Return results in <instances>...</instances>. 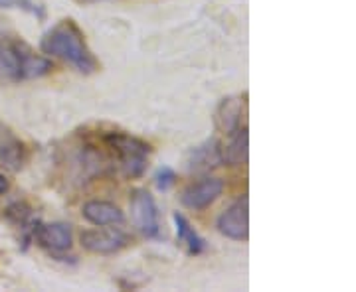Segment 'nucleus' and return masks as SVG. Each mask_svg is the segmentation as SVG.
Wrapping results in <instances>:
<instances>
[{
  "label": "nucleus",
  "mask_w": 356,
  "mask_h": 292,
  "mask_svg": "<svg viewBox=\"0 0 356 292\" xmlns=\"http://www.w3.org/2000/svg\"><path fill=\"white\" fill-rule=\"evenodd\" d=\"M40 48L48 55L62 58L81 74H93L97 69V62L86 46L83 34L72 20H65L56 28H51L40 42Z\"/></svg>",
  "instance_id": "obj_1"
},
{
  "label": "nucleus",
  "mask_w": 356,
  "mask_h": 292,
  "mask_svg": "<svg viewBox=\"0 0 356 292\" xmlns=\"http://www.w3.org/2000/svg\"><path fill=\"white\" fill-rule=\"evenodd\" d=\"M107 144L113 148L119 156V164L123 168V174L129 178H137L147 168V156L151 153V146L143 140L121 135V132H111L107 135Z\"/></svg>",
  "instance_id": "obj_2"
},
{
  "label": "nucleus",
  "mask_w": 356,
  "mask_h": 292,
  "mask_svg": "<svg viewBox=\"0 0 356 292\" xmlns=\"http://www.w3.org/2000/svg\"><path fill=\"white\" fill-rule=\"evenodd\" d=\"M131 216L133 223L147 237H156L161 231V219H159V207L151 196V191L135 190L131 196Z\"/></svg>",
  "instance_id": "obj_3"
},
{
  "label": "nucleus",
  "mask_w": 356,
  "mask_h": 292,
  "mask_svg": "<svg viewBox=\"0 0 356 292\" xmlns=\"http://www.w3.org/2000/svg\"><path fill=\"white\" fill-rule=\"evenodd\" d=\"M218 229L234 241H248L250 237V200L248 196L234 202L218 217Z\"/></svg>",
  "instance_id": "obj_4"
},
{
  "label": "nucleus",
  "mask_w": 356,
  "mask_h": 292,
  "mask_svg": "<svg viewBox=\"0 0 356 292\" xmlns=\"http://www.w3.org/2000/svg\"><path fill=\"white\" fill-rule=\"evenodd\" d=\"M81 245L91 251V253L99 255H113L119 253L121 249H125L129 245V237L119 231V229H91L81 233Z\"/></svg>",
  "instance_id": "obj_5"
},
{
  "label": "nucleus",
  "mask_w": 356,
  "mask_h": 292,
  "mask_svg": "<svg viewBox=\"0 0 356 292\" xmlns=\"http://www.w3.org/2000/svg\"><path fill=\"white\" fill-rule=\"evenodd\" d=\"M224 191V182L220 178H204L196 184H191L182 191L180 200L191 209H204L214 203Z\"/></svg>",
  "instance_id": "obj_6"
},
{
  "label": "nucleus",
  "mask_w": 356,
  "mask_h": 292,
  "mask_svg": "<svg viewBox=\"0 0 356 292\" xmlns=\"http://www.w3.org/2000/svg\"><path fill=\"white\" fill-rule=\"evenodd\" d=\"M186 164L191 172H206L216 166L224 164L222 162V144L218 140H206L204 144L192 148L186 158Z\"/></svg>",
  "instance_id": "obj_7"
},
{
  "label": "nucleus",
  "mask_w": 356,
  "mask_h": 292,
  "mask_svg": "<svg viewBox=\"0 0 356 292\" xmlns=\"http://www.w3.org/2000/svg\"><path fill=\"white\" fill-rule=\"evenodd\" d=\"M81 216L88 219L91 225L107 227V225H119L123 221V212L111 202L91 200L81 207Z\"/></svg>",
  "instance_id": "obj_8"
},
{
  "label": "nucleus",
  "mask_w": 356,
  "mask_h": 292,
  "mask_svg": "<svg viewBox=\"0 0 356 292\" xmlns=\"http://www.w3.org/2000/svg\"><path fill=\"white\" fill-rule=\"evenodd\" d=\"M38 241L51 251H65L72 247V227L67 223H48L38 229Z\"/></svg>",
  "instance_id": "obj_9"
},
{
  "label": "nucleus",
  "mask_w": 356,
  "mask_h": 292,
  "mask_svg": "<svg viewBox=\"0 0 356 292\" xmlns=\"http://www.w3.org/2000/svg\"><path fill=\"white\" fill-rule=\"evenodd\" d=\"M242 111H243V101L240 97H229L220 103L216 113V125L222 132L232 135L234 130L240 128L242 123Z\"/></svg>",
  "instance_id": "obj_10"
},
{
  "label": "nucleus",
  "mask_w": 356,
  "mask_h": 292,
  "mask_svg": "<svg viewBox=\"0 0 356 292\" xmlns=\"http://www.w3.org/2000/svg\"><path fill=\"white\" fill-rule=\"evenodd\" d=\"M234 137L226 146H222V162L224 164L240 166L248 162V148H250V135L248 128H238L232 132Z\"/></svg>",
  "instance_id": "obj_11"
},
{
  "label": "nucleus",
  "mask_w": 356,
  "mask_h": 292,
  "mask_svg": "<svg viewBox=\"0 0 356 292\" xmlns=\"http://www.w3.org/2000/svg\"><path fill=\"white\" fill-rule=\"evenodd\" d=\"M172 219H175V225H177L178 241L182 243V245L188 249V253L191 255L202 253L204 247H206V243H204L202 237L198 235V231L192 227L191 221L182 216V214H178V212L172 216Z\"/></svg>",
  "instance_id": "obj_12"
},
{
  "label": "nucleus",
  "mask_w": 356,
  "mask_h": 292,
  "mask_svg": "<svg viewBox=\"0 0 356 292\" xmlns=\"http://www.w3.org/2000/svg\"><path fill=\"white\" fill-rule=\"evenodd\" d=\"M54 69L48 58L36 55L32 51H20V77L22 79H34V77H44Z\"/></svg>",
  "instance_id": "obj_13"
},
{
  "label": "nucleus",
  "mask_w": 356,
  "mask_h": 292,
  "mask_svg": "<svg viewBox=\"0 0 356 292\" xmlns=\"http://www.w3.org/2000/svg\"><path fill=\"white\" fill-rule=\"evenodd\" d=\"M0 79L18 81L20 77V50L10 46H0Z\"/></svg>",
  "instance_id": "obj_14"
},
{
  "label": "nucleus",
  "mask_w": 356,
  "mask_h": 292,
  "mask_svg": "<svg viewBox=\"0 0 356 292\" xmlns=\"http://www.w3.org/2000/svg\"><path fill=\"white\" fill-rule=\"evenodd\" d=\"M0 8H18L28 14H34L38 18H44V8L34 0H0Z\"/></svg>",
  "instance_id": "obj_15"
},
{
  "label": "nucleus",
  "mask_w": 356,
  "mask_h": 292,
  "mask_svg": "<svg viewBox=\"0 0 356 292\" xmlns=\"http://www.w3.org/2000/svg\"><path fill=\"white\" fill-rule=\"evenodd\" d=\"M175 180H177V174H175L170 168H163V170H159V174L154 176V184H156L159 190L166 191L172 184H175Z\"/></svg>",
  "instance_id": "obj_16"
},
{
  "label": "nucleus",
  "mask_w": 356,
  "mask_h": 292,
  "mask_svg": "<svg viewBox=\"0 0 356 292\" xmlns=\"http://www.w3.org/2000/svg\"><path fill=\"white\" fill-rule=\"evenodd\" d=\"M8 188H10L8 180H6V176H4V174H0V196H2V194H6V191H8Z\"/></svg>",
  "instance_id": "obj_17"
}]
</instances>
